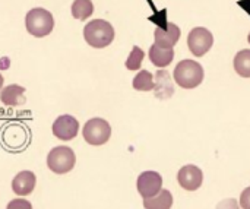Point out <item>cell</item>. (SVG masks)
<instances>
[{
    "mask_svg": "<svg viewBox=\"0 0 250 209\" xmlns=\"http://www.w3.org/2000/svg\"><path fill=\"white\" fill-rule=\"evenodd\" d=\"M78 130H79V123L70 114L59 116L53 123V135L62 141L73 139L78 135Z\"/></svg>",
    "mask_w": 250,
    "mask_h": 209,
    "instance_id": "8",
    "label": "cell"
},
{
    "mask_svg": "<svg viewBox=\"0 0 250 209\" xmlns=\"http://www.w3.org/2000/svg\"><path fill=\"white\" fill-rule=\"evenodd\" d=\"M94 4L91 0H75L72 3V16L76 19H86L92 15Z\"/></svg>",
    "mask_w": 250,
    "mask_h": 209,
    "instance_id": "17",
    "label": "cell"
},
{
    "mask_svg": "<svg viewBox=\"0 0 250 209\" xmlns=\"http://www.w3.org/2000/svg\"><path fill=\"white\" fill-rule=\"evenodd\" d=\"M154 38H155V44L163 47V48H173L176 45V42L180 38V28L173 23L168 22L166 25V28L158 26L154 32Z\"/></svg>",
    "mask_w": 250,
    "mask_h": 209,
    "instance_id": "10",
    "label": "cell"
},
{
    "mask_svg": "<svg viewBox=\"0 0 250 209\" xmlns=\"http://www.w3.org/2000/svg\"><path fill=\"white\" fill-rule=\"evenodd\" d=\"M234 69L236 72L243 76V78H250V50H242L236 54L234 57Z\"/></svg>",
    "mask_w": 250,
    "mask_h": 209,
    "instance_id": "16",
    "label": "cell"
},
{
    "mask_svg": "<svg viewBox=\"0 0 250 209\" xmlns=\"http://www.w3.org/2000/svg\"><path fill=\"white\" fill-rule=\"evenodd\" d=\"M6 209H32V205L26 199H13L12 202L7 204Z\"/></svg>",
    "mask_w": 250,
    "mask_h": 209,
    "instance_id": "20",
    "label": "cell"
},
{
    "mask_svg": "<svg viewBox=\"0 0 250 209\" xmlns=\"http://www.w3.org/2000/svg\"><path fill=\"white\" fill-rule=\"evenodd\" d=\"M174 59V50L173 48H163L157 44L151 45L149 48V60L157 67H166L168 66Z\"/></svg>",
    "mask_w": 250,
    "mask_h": 209,
    "instance_id": "13",
    "label": "cell"
},
{
    "mask_svg": "<svg viewBox=\"0 0 250 209\" xmlns=\"http://www.w3.org/2000/svg\"><path fill=\"white\" fill-rule=\"evenodd\" d=\"M85 41L94 48H104L114 40V28L104 19H94L83 28Z\"/></svg>",
    "mask_w": 250,
    "mask_h": 209,
    "instance_id": "1",
    "label": "cell"
},
{
    "mask_svg": "<svg viewBox=\"0 0 250 209\" xmlns=\"http://www.w3.org/2000/svg\"><path fill=\"white\" fill-rule=\"evenodd\" d=\"M174 81L185 89L196 88L204 81V69L195 60H182L174 69Z\"/></svg>",
    "mask_w": 250,
    "mask_h": 209,
    "instance_id": "2",
    "label": "cell"
},
{
    "mask_svg": "<svg viewBox=\"0 0 250 209\" xmlns=\"http://www.w3.org/2000/svg\"><path fill=\"white\" fill-rule=\"evenodd\" d=\"M82 135H83V139L89 145L98 146V145H104L110 139L111 127H110L107 120L95 117V119H91L85 123Z\"/></svg>",
    "mask_w": 250,
    "mask_h": 209,
    "instance_id": "5",
    "label": "cell"
},
{
    "mask_svg": "<svg viewBox=\"0 0 250 209\" xmlns=\"http://www.w3.org/2000/svg\"><path fill=\"white\" fill-rule=\"evenodd\" d=\"M139 195L146 199L158 195L163 188V177L157 171H144L136 182Z\"/></svg>",
    "mask_w": 250,
    "mask_h": 209,
    "instance_id": "7",
    "label": "cell"
},
{
    "mask_svg": "<svg viewBox=\"0 0 250 209\" xmlns=\"http://www.w3.org/2000/svg\"><path fill=\"white\" fill-rule=\"evenodd\" d=\"M177 182L185 190L193 192V190H198L202 186L204 173H202V170L199 167H196L193 164H189V166H185V167H182L179 170Z\"/></svg>",
    "mask_w": 250,
    "mask_h": 209,
    "instance_id": "9",
    "label": "cell"
},
{
    "mask_svg": "<svg viewBox=\"0 0 250 209\" xmlns=\"http://www.w3.org/2000/svg\"><path fill=\"white\" fill-rule=\"evenodd\" d=\"M248 41H249V44H250V34L248 35Z\"/></svg>",
    "mask_w": 250,
    "mask_h": 209,
    "instance_id": "24",
    "label": "cell"
},
{
    "mask_svg": "<svg viewBox=\"0 0 250 209\" xmlns=\"http://www.w3.org/2000/svg\"><path fill=\"white\" fill-rule=\"evenodd\" d=\"M133 88L138 91H151L154 89V78L148 70H141L133 79Z\"/></svg>",
    "mask_w": 250,
    "mask_h": 209,
    "instance_id": "18",
    "label": "cell"
},
{
    "mask_svg": "<svg viewBox=\"0 0 250 209\" xmlns=\"http://www.w3.org/2000/svg\"><path fill=\"white\" fill-rule=\"evenodd\" d=\"M25 88L19 86V85H9L6 88L1 89L0 92V101L4 105L9 107H19L25 104Z\"/></svg>",
    "mask_w": 250,
    "mask_h": 209,
    "instance_id": "12",
    "label": "cell"
},
{
    "mask_svg": "<svg viewBox=\"0 0 250 209\" xmlns=\"http://www.w3.org/2000/svg\"><path fill=\"white\" fill-rule=\"evenodd\" d=\"M35 183H37V179L32 171H21L12 180V190L18 196H26L34 190Z\"/></svg>",
    "mask_w": 250,
    "mask_h": 209,
    "instance_id": "11",
    "label": "cell"
},
{
    "mask_svg": "<svg viewBox=\"0 0 250 209\" xmlns=\"http://www.w3.org/2000/svg\"><path fill=\"white\" fill-rule=\"evenodd\" d=\"M75 152L69 146H56L50 151L47 157V166L56 174L69 173L75 167Z\"/></svg>",
    "mask_w": 250,
    "mask_h": 209,
    "instance_id": "4",
    "label": "cell"
},
{
    "mask_svg": "<svg viewBox=\"0 0 250 209\" xmlns=\"http://www.w3.org/2000/svg\"><path fill=\"white\" fill-rule=\"evenodd\" d=\"M173 205V196L170 190L161 189V192L152 198L144 199V207L145 209H170Z\"/></svg>",
    "mask_w": 250,
    "mask_h": 209,
    "instance_id": "15",
    "label": "cell"
},
{
    "mask_svg": "<svg viewBox=\"0 0 250 209\" xmlns=\"http://www.w3.org/2000/svg\"><path fill=\"white\" fill-rule=\"evenodd\" d=\"M155 78H157V82H154L155 95L158 98H168V97H171L173 92H174V88H173V84H171L168 72L158 70Z\"/></svg>",
    "mask_w": 250,
    "mask_h": 209,
    "instance_id": "14",
    "label": "cell"
},
{
    "mask_svg": "<svg viewBox=\"0 0 250 209\" xmlns=\"http://www.w3.org/2000/svg\"><path fill=\"white\" fill-rule=\"evenodd\" d=\"M217 209H240L239 208V204L236 199H224L221 201L218 205H217Z\"/></svg>",
    "mask_w": 250,
    "mask_h": 209,
    "instance_id": "22",
    "label": "cell"
},
{
    "mask_svg": "<svg viewBox=\"0 0 250 209\" xmlns=\"http://www.w3.org/2000/svg\"><path fill=\"white\" fill-rule=\"evenodd\" d=\"M1 86H3V76L0 75V88H1Z\"/></svg>",
    "mask_w": 250,
    "mask_h": 209,
    "instance_id": "23",
    "label": "cell"
},
{
    "mask_svg": "<svg viewBox=\"0 0 250 209\" xmlns=\"http://www.w3.org/2000/svg\"><path fill=\"white\" fill-rule=\"evenodd\" d=\"M144 57H145L144 50L139 48L138 45H135V47L132 48V51H130L127 60H126V67H127L129 70H138V69L141 67L142 62H144Z\"/></svg>",
    "mask_w": 250,
    "mask_h": 209,
    "instance_id": "19",
    "label": "cell"
},
{
    "mask_svg": "<svg viewBox=\"0 0 250 209\" xmlns=\"http://www.w3.org/2000/svg\"><path fill=\"white\" fill-rule=\"evenodd\" d=\"M240 207L242 209H250V186L246 188L240 195Z\"/></svg>",
    "mask_w": 250,
    "mask_h": 209,
    "instance_id": "21",
    "label": "cell"
},
{
    "mask_svg": "<svg viewBox=\"0 0 250 209\" xmlns=\"http://www.w3.org/2000/svg\"><path fill=\"white\" fill-rule=\"evenodd\" d=\"M212 44H214V37L209 29L204 26H198L189 32L188 45H189V50L193 53V56L202 57L205 53L211 50Z\"/></svg>",
    "mask_w": 250,
    "mask_h": 209,
    "instance_id": "6",
    "label": "cell"
},
{
    "mask_svg": "<svg viewBox=\"0 0 250 209\" xmlns=\"http://www.w3.org/2000/svg\"><path fill=\"white\" fill-rule=\"evenodd\" d=\"M25 25H26V29L31 35L41 38V37L48 35L53 31L54 19H53V15L47 9L34 7L26 13Z\"/></svg>",
    "mask_w": 250,
    "mask_h": 209,
    "instance_id": "3",
    "label": "cell"
}]
</instances>
